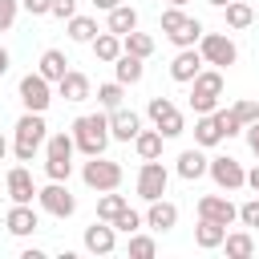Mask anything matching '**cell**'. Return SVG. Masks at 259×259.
<instances>
[{"mask_svg":"<svg viewBox=\"0 0 259 259\" xmlns=\"http://www.w3.org/2000/svg\"><path fill=\"white\" fill-rule=\"evenodd\" d=\"M69 134H73V142L85 158H97V154H105V146L113 138L109 134V113H81Z\"/></svg>","mask_w":259,"mask_h":259,"instance_id":"cell-1","label":"cell"},{"mask_svg":"<svg viewBox=\"0 0 259 259\" xmlns=\"http://www.w3.org/2000/svg\"><path fill=\"white\" fill-rule=\"evenodd\" d=\"M16 142H12V154H16V162H32L36 158V150L49 142V125H45V113H32V109H24L20 117H16Z\"/></svg>","mask_w":259,"mask_h":259,"instance_id":"cell-2","label":"cell"},{"mask_svg":"<svg viewBox=\"0 0 259 259\" xmlns=\"http://www.w3.org/2000/svg\"><path fill=\"white\" fill-rule=\"evenodd\" d=\"M162 32H166V40H174L178 49H194V45L202 40V32H206V28H202V20H198V16H186L182 8H174V4H170V8L162 12Z\"/></svg>","mask_w":259,"mask_h":259,"instance_id":"cell-3","label":"cell"},{"mask_svg":"<svg viewBox=\"0 0 259 259\" xmlns=\"http://www.w3.org/2000/svg\"><path fill=\"white\" fill-rule=\"evenodd\" d=\"M223 69H202L194 81H190V109L194 113H214L219 109V97H223Z\"/></svg>","mask_w":259,"mask_h":259,"instance_id":"cell-4","label":"cell"},{"mask_svg":"<svg viewBox=\"0 0 259 259\" xmlns=\"http://www.w3.org/2000/svg\"><path fill=\"white\" fill-rule=\"evenodd\" d=\"M121 178H125L121 166H117L113 158H105V154H97V158H89V162L81 166V182H85L89 190H97V194H101V190H117Z\"/></svg>","mask_w":259,"mask_h":259,"instance_id":"cell-5","label":"cell"},{"mask_svg":"<svg viewBox=\"0 0 259 259\" xmlns=\"http://www.w3.org/2000/svg\"><path fill=\"white\" fill-rule=\"evenodd\" d=\"M16 97H20V105H24V109L45 113V109L53 105V81H49V77H40V73H24V77H20V85H16Z\"/></svg>","mask_w":259,"mask_h":259,"instance_id":"cell-6","label":"cell"},{"mask_svg":"<svg viewBox=\"0 0 259 259\" xmlns=\"http://www.w3.org/2000/svg\"><path fill=\"white\" fill-rule=\"evenodd\" d=\"M146 113H150V121H154V130H158L162 138H178V134L186 130V117H182V109H178L170 97H150Z\"/></svg>","mask_w":259,"mask_h":259,"instance_id":"cell-7","label":"cell"},{"mask_svg":"<svg viewBox=\"0 0 259 259\" xmlns=\"http://www.w3.org/2000/svg\"><path fill=\"white\" fill-rule=\"evenodd\" d=\"M36 206H40L45 214H53V219H69V214L77 210V198H73L69 182H53V178H49V186L36 190Z\"/></svg>","mask_w":259,"mask_h":259,"instance_id":"cell-8","label":"cell"},{"mask_svg":"<svg viewBox=\"0 0 259 259\" xmlns=\"http://www.w3.org/2000/svg\"><path fill=\"white\" fill-rule=\"evenodd\" d=\"M198 53H202V61L214 65V69H231V65L239 61V49H235V40H231L227 32H202Z\"/></svg>","mask_w":259,"mask_h":259,"instance_id":"cell-9","label":"cell"},{"mask_svg":"<svg viewBox=\"0 0 259 259\" xmlns=\"http://www.w3.org/2000/svg\"><path fill=\"white\" fill-rule=\"evenodd\" d=\"M206 174H210V182H214L219 190H243V186H247V170H243V162H239V158H231V154L210 158Z\"/></svg>","mask_w":259,"mask_h":259,"instance_id":"cell-10","label":"cell"},{"mask_svg":"<svg viewBox=\"0 0 259 259\" xmlns=\"http://www.w3.org/2000/svg\"><path fill=\"white\" fill-rule=\"evenodd\" d=\"M166 186H170V170H166L158 158L142 162V170H138V194H142L146 202H154V198L166 194Z\"/></svg>","mask_w":259,"mask_h":259,"instance_id":"cell-11","label":"cell"},{"mask_svg":"<svg viewBox=\"0 0 259 259\" xmlns=\"http://www.w3.org/2000/svg\"><path fill=\"white\" fill-rule=\"evenodd\" d=\"M4 227H8V235L28 239V235H36L40 214L32 210V202H12V206H8V214H4Z\"/></svg>","mask_w":259,"mask_h":259,"instance_id":"cell-12","label":"cell"},{"mask_svg":"<svg viewBox=\"0 0 259 259\" xmlns=\"http://www.w3.org/2000/svg\"><path fill=\"white\" fill-rule=\"evenodd\" d=\"M81 243H85V251H89V255H113V247H117V227H113V223H105V219H97L93 227H85Z\"/></svg>","mask_w":259,"mask_h":259,"instance_id":"cell-13","label":"cell"},{"mask_svg":"<svg viewBox=\"0 0 259 259\" xmlns=\"http://www.w3.org/2000/svg\"><path fill=\"white\" fill-rule=\"evenodd\" d=\"M198 219H210V223L231 227V223L239 219V206H235L227 194H202V198H198Z\"/></svg>","mask_w":259,"mask_h":259,"instance_id":"cell-14","label":"cell"},{"mask_svg":"<svg viewBox=\"0 0 259 259\" xmlns=\"http://www.w3.org/2000/svg\"><path fill=\"white\" fill-rule=\"evenodd\" d=\"M4 190H8V198H12V202H32L40 186L32 182V174H28V166L20 162V166H12V170L4 174Z\"/></svg>","mask_w":259,"mask_h":259,"instance_id":"cell-15","label":"cell"},{"mask_svg":"<svg viewBox=\"0 0 259 259\" xmlns=\"http://www.w3.org/2000/svg\"><path fill=\"white\" fill-rule=\"evenodd\" d=\"M202 65H206V61H202L198 49H178L174 61H170V77H174L178 85H190V81L202 73Z\"/></svg>","mask_w":259,"mask_h":259,"instance_id":"cell-16","label":"cell"},{"mask_svg":"<svg viewBox=\"0 0 259 259\" xmlns=\"http://www.w3.org/2000/svg\"><path fill=\"white\" fill-rule=\"evenodd\" d=\"M109 134H113L117 142H134V138L142 134V117H138L134 109L117 105V109H109Z\"/></svg>","mask_w":259,"mask_h":259,"instance_id":"cell-17","label":"cell"},{"mask_svg":"<svg viewBox=\"0 0 259 259\" xmlns=\"http://www.w3.org/2000/svg\"><path fill=\"white\" fill-rule=\"evenodd\" d=\"M146 227H150V231H158V235L174 231V227H178V206H174L170 198H154V202H150V210H146Z\"/></svg>","mask_w":259,"mask_h":259,"instance_id":"cell-18","label":"cell"},{"mask_svg":"<svg viewBox=\"0 0 259 259\" xmlns=\"http://www.w3.org/2000/svg\"><path fill=\"white\" fill-rule=\"evenodd\" d=\"M206 166H210V158L202 154V146H190V150H182V154H178V162H174L178 178H186V182H198V178L206 174Z\"/></svg>","mask_w":259,"mask_h":259,"instance_id":"cell-19","label":"cell"},{"mask_svg":"<svg viewBox=\"0 0 259 259\" xmlns=\"http://www.w3.org/2000/svg\"><path fill=\"white\" fill-rule=\"evenodd\" d=\"M57 93L65 97V101H85V97H93V85H89V77L85 73H77V69H69L61 81H57Z\"/></svg>","mask_w":259,"mask_h":259,"instance_id":"cell-20","label":"cell"},{"mask_svg":"<svg viewBox=\"0 0 259 259\" xmlns=\"http://www.w3.org/2000/svg\"><path fill=\"white\" fill-rule=\"evenodd\" d=\"M146 77V65H142V57H134V53H121L117 61H113V81H121V85H138Z\"/></svg>","mask_w":259,"mask_h":259,"instance_id":"cell-21","label":"cell"},{"mask_svg":"<svg viewBox=\"0 0 259 259\" xmlns=\"http://www.w3.org/2000/svg\"><path fill=\"white\" fill-rule=\"evenodd\" d=\"M36 73H40V77H49V81L57 85V81L69 73V57H65L61 49H45V53H40V65H36Z\"/></svg>","mask_w":259,"mask_h":259,"instance_id":"cell-22","label":"cell"},{"mask_svg":"<svg viewBox=\"0 0 259 259\" xmlns=\"http://www.w3.org/2000/svg\"><path fill=\"white\" fill-rule=\"evenodd\" d=\"M223 239H227V227H223V223L198 219V227H194V243H198L202 251H219V247H223Z\"/></svg>","mask_w":259,"mask_h":259,"instance_id":"cell-23","label":"cell"},{"mask_svg":"<svg viewBox=\"0 0 259 259\" xmlns=\"http://www.w3.org/2000/svg\"><path fill=\"white\" fill-rule=\"evenodd\" d=\"M105 24H109V32L125 36V32H134V28H138V8L117 4V8H109V12H105Z\"/></svg>","mask_w":259,"mask_h":259,"instance_id":"cell-24","label":"cell"},{"mask_svg":"<svg viewBox=\"0 0 259 259\" xmlns=\"http://www.w3.org/2000/svg\"><path fill=\"white\" fill-rule=\"evenodd\" d=\"M121 53H125V49H121V36H117V32H109V28H105V32H97V36H93V57H97V61L113 65Z\"/></svg>","mask_w":259,"mask_h":259,"instance_id":"cell-25","label":"cell"},{"mask_svg":"<svg viewBox=\"0 0 259 259\" xmlns=\"http://www.w3.org/2000/svg\"><path fill=\"white\" fill-rule=\"evenodd\" d=\"M219 142H223V130H219L214 113H198V121H194V146L210 150V146H219Z\"/></svg>","mask_w":259,"mask_h":259,"instance_id":"cell-26","label":"cell"},{"mask_svg":"<svg viewBox=\"0 0 259 259\" xmlns=\"http://www.w3.org/2000/svg\"><path fill=\"white\" fill-rule=\"evenodd\" d=\"M223 251H227V259H251L255 255V235L251 231H231L223 239Z\"/></svg>","mask_w":259,"mask_h":259,"instance_id":"cell-27","label":"cell"},{"mask_svg":"<svg viewBox=\"0 0 259 259\" xmlns=\"http://www.w3.org/2000/svg\"><path fill=\"white\" fill-rule=\"evenodd\" d=\"M162 142H166V138H162L158 130H142V134L134 138V150H138L142 162H150V158H162Z\"/></svg>","mask_w":259,"mask_h":259,"instance_id":"cell-28","label":"cell"},{"mask_svg":"<svg viewBox=\"0 0 259 259\" xmlns=\"http://www.w3.org/2000/svg\"><path fill=\"white\" fill-rule=\"evenodd\" d=\"M69 24V40H77V45H93V36H97V20L93 16H73V20H65Z\"/></svg>","mask_w":259,"mask_h":259,"instance_id":"cell-29","label":"cell"},{"mask_svg":"<svg viewBox=\"0 0 259 259\" xmlns=\"http://www.w3.org/2000/svg\"><path fill=\"white\" fill-rule=\"evenodd\" d=\"M125 206H130V202H125V194H117V190H101V198H97V219L113 223Z\"/></svg>","mask_w":259,"mask_h":259,"instance_id":"cell-30","label":"cell"},{"mask_svg":"<svg viewBox=\"0 0 259 259\" xmlns=\"http://www.w3.org/2000/svg\"><path fill=\"white\" fill-rule=\"evenodd\" d=\"M223 16H227V28H251L255 8H251V4H243V0H231V4L223 8Z\"/></svg>","mask_w":259,"mask_h":259,"instance_id":"cell-31","label":"cell"},{"mask_svg":"<svg viewBox=\"0 0 259 259\" xmlns=\"http://www.w3.org/2000/svg\"><path fill=\"white\" fill-rule=\"evenodd\" d=\"M121 49L146 61V57L154 53V36H150V32H138V28H134V32H125V36H121Z\"/></svg>","mask_w":259,"mask_h":259,"instance_id":"cell-32","label":"cell"},{"mask_svg":"<svg viewBox=\"0 0 259 259\" xmlns=\"http://www.w3.org/2000/svg\"><path fill=\"white\" fill-rule=\"evenodd\" d=\"M73 150H77V142H73V134H49V142H45V158H73Z\"/></svg>","mask_w":259,"mask_h":259,"instance_id":"cell-33","label":"cell"},{"mask_svg":"<svg viewBox=\"0 0 259 259\" xmlns=\"http://www.w3.org/2000/svg\"><path fill=\"white\" fill-rule=\"evenodd\" d=\"M125 251H130V259H154V255H158V243H154L150 235H138V231H134Z\"/></svg>","mask_w":259,"mask_h":259,"instance_id":"cell-34","label":"cell"},{"mask_svg":"<svg viewBox=\"0 0 259 259\" xmlns=\"http://www.w3.org/2000/svg\"><path fill=\"white\" fill-rule=\"evenodd\" d=\"M121 97H125V85H121V81H105V85H97V101H101L105 109H117Z\"/></svg>","mask_w":259,"mask_h":259,"instance_id":"cell-35","label":"cell"},{"mask_svg":"<svg viewBox=\"0 0 259 259\" xmlns=\"http://www.w3.org/2000/svg\"><path fill=\"white\" fill-rule=\"evenodd\" d=\"M214 121H219L223 138H235V134H243V130H247V125L239 121V113H235V109H214Z\"/></svg>","mask_w":259,"mask_h":259,"instance_id":"cell-36","label":"cell"},{"mask_svg":"<svg viewBox=\"0 0 259 259\" xmlns=\"http://www.w3.org/2000/svg\"><path fill=\"white\" fill-rule=\"evenodd\" d=\"M113 227H117L121 235H134V231H142V227H146V214H138L134 206H125V210L113 219Z\"/></svg>","mask_w":259,"mask_h":259,"instance_id":"cell-37","label":"cell"},{"mask_svg":"<svg viewBox=\"0 0 259 259\" xmlns=\"http://www.w3.org/2000/svg\"><path fill=\"white\" fill-rule=\"evenodd\" d=\"M45 174H49L53 182H69V174H73V158H45Z\"/></svg>","mask_w":259,"mask_h":259,"instance_id":"cell-38","label":"cell"},{"mask_svg":"<svg viewBox=\"0 0 259 259\" xmlns=\"http://www.w3.org/2000/svg\"><path fill=\"white\" fill-rule=\"evenodd\" d=\"M239 223H243L247 231H259V194H255V198H247V202L239 206Z\"/></svg>","mask_w":259,"mask_h":259,"instance_id":"cell-39","label":"cell"},{"mask_svg":"<svg viewBox=\"0 0 259 259\" xmlns=\"http://www.w3.org/2000/svg\"><path fill=\"white\" fill-rule=\"evenodd\" d=\"M16 12H20V0H0V32L16 24Z\"/></svg>","mask_w":259,"mask_h":259,"instance_id":"cell-40","label":"cell"},{"mask_svg":"<svg viewBox=\"0 0 259 259\" xmlns=\"http://www.w3.org/2000/svg\"><path fill=\"white\" fill-rule=\"evenodd\" d=\"M231 109L239 113V121H243V125H251V121H259V101H235Z\"/></svg>","mask_w":259,"mask_h":259,"instance_id":"cell-41","label":"cell"},{"mask_svg":"<svg viewBox=\"0 0 259 259\" xmlns=\"http://www.w3.org/2000/svg\"><path fill=\"white\" fill-rule=\"evenodd\" d=\"M49 16H57V20H73L77 16V0H53V12Z\"/></svg>","mask_w":259,"mask_h":259,"instance_id":"cell-42","label":"cell"},{"mask_svg":"<svg viewBox=\"0 0 259 259\" xmlns=\"http://www.w3.org/2000/svg\"><path fill=\"white\" fill-rule=\"evenodd\" d=\"M20 4H24L28 16H49L53 12V0H20Z\"/></svg>","mask_w":259,"mask_h":259,"instance_id":"cell-43","label":"cell"},{"mask_svg":"<svg viewBox=\"0 0 259 259\" xmlns=\"http://www.w3.org/2000/svg\"><path fill=\"white\" fill-rule=\"evenodd\" d=\"M243 134H247V146H251V154L259 158V121H251V125H247Z\"/></svg>","mask_w":259,"mask_h":259,"instance_id":"cell-44","label":"cell"},{"mask_svg":"<svg viewBox=\"0 0 259 259\" xmlns=\"http://www.w3.org/2000/svg\"><path fill=\"white\" fill-rule=\"evenodd\" d=\"M89 4H93V8H97V12H109V8H117V4H121V0H89Z\"/></svg>","mask_w":259,"mask_h":259,"instance_id":"cell-45","label":"cell"},{"mask_svg":"<svg viewBox=\"0 0 259 259\" xmlns=\"http://www.w3.org/2000/svg\"><path fill=\"white\" fill-rule=\"evenodd\" d=\"M20 259H45V251H40V247H24V251H20Z\"/></svg>","mask_w":259,"mask_h":259,"instance_id":"cell-46","label":"cell"},{"mask_svg":"<svg viewBox=\"0 0 259 259\" xmlns=\"http://www.w3.org/2000/svg\"><path fill=\"white\" fill-rule=\"evenodd\" d=\"M8 65H12V57H8V49H4V45H0V77H4V73H8Z\"/></svg>","mask_w":259,"mask_h":259,"instance_id":"cell-47","label":"cell"},{"mask_svg":"<svg viewBox=\"0 0 259 259\" xmlns=\"http://www.w3.org/2000/svg\"><path fill=\"white\" fill-rule=\"evenodd\" d=\"M247 186L259 194V166H255V170H247Z\"/></svg>","mask_w":259,"mask_h":259,"instance_id":"cell-48","label":"cell"},{"mask_svg":"<svg viewBox=\"0 0 259 259\" xmlns=\"http://www.w3.org/2000/svg\"><path fill=\"white\" fill-rule=\"evenodd\" d=\"M8 150H12V146H8V138H4V134H0V162H4V158H8Z\"/></svg>","mask_w":259,"mask_h":259,"instance_id":"cell-49","label":"cell"},{"mask_svg":"<svg viewBox=\"0 0 259 259\" xmlns=\"http://www.w3.org/2000/svg\"><path fill=\"white\" fill-rule=\"evenodd\" d=\"M206 4H210V8H227L231 0H206Z\"/></svg>","mask_w":259,"mask_h":259,"instance_id":"cell-50","label":"cell"},{"mask_svg":"<svg viewBox=\"0 0 259 259\" xmlns=\"http://www.w3.org/2000/svg\"><path fill=\"white\" fill-rule=\"evenodd\" d=\"M166 4H174V8H186V4H190V0H166Z\"/></svg>","mask_w":259,"mask_h":259,"instance_id":"cell-51","label":"cell"},{"mask_svg":"<svg viewBox=\"0 0 259 259\" xmlns=\"http://www.w3.org/2000/svg\"><path fill=\"white\" fill-rule=\"evenodd\" d=\"M0 186H4V178H0Z\"/></svg>","mask_w":259,"mask_h":259,"instance_id":"cell-52","label":"cell"}]
</instances>
